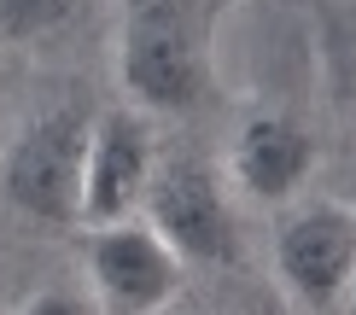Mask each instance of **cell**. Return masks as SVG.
Instances as JSON below:
<instances>
[{"mask_svg":"<svg viewBox=\"0 0 356 315\" xmlns=\"http://www.w3.org/2000/svg\"><path fill=\"white\" fill-rule=\"evenodd\" d=\"M117 76L135 111H199L211 94L199 0H123L117 24Z\"/></svg>","mask_w":356,"mask_h":315,"instance_id":"6da1fadb","label":"cell"},{"mask_svg":"<svg viewBox=\"0 0 356 315\" xmlns=\"http://www.w3.org/2000/svg\"><path fill=\"white\" fill-rule=\"evenodd\" d=\"M356 275V210L345 199H298L275 216V280L309 315L345 304Z\"/></svg>","mask_w":356,"mask_h":315,"instance_id":"277c9868","label":"cell"},{"mask_svg":"<svg viewBox=\"0 0 356 315\" xmlns=\"http://www.w3.org/2000/svg\"><path fill=\"white\" fill-rule=\"evenodd\" d=\"M24 315H99V304L88 292H70V286H41L24 304Z\"/></svg>","mask_w":356,"mask_h":315,"instance_id":"9c48e42d","label":"cell"},{"mask_svg":"<svg viewBox=\"0 0 356 315\" xmlns=\"http://www.w3.org/2000/svg\"><path fill=\"white\" fill-rule=\"evenodd\" d=\"M158 134L152 117L135 105H106L88 123V158H82V204L76 222L82 228H111V222H135L146 204L158 170Z\"/></svg>","mask_w":356,"mask_h":315,"instance_id":"8992f818","label":"cell"},{"mask_svg":"<svg viewBox=\"0 0 356 315\" xmlns=\"http://www.w3.org/2000/svg\"><path fill=\"white\" fill-rule=\"evenodd\" d=\"M82 280L99 315H170L181 298L187 263L135 216L111 228H88Z\"/></svg>","mask_w":356,"mask_h":315,"instance_id":"5b68a950","label":"cell"},{"mask_svg":"<svg viewBox=\"0 0 356 315\" xmlns=\"http://www.w3.org/2000/svg\"><path fill=\"white\" fill-rule=\"evenodd\" d=\"M170 315H216V309H170Z\"/></svg>","mask_w":356,"mask_h":315,"instance_id":"8fae6325","label":"cell"},{"mask_svg":"<svg viewBox=\"0 0 356 315\" xmlns=\"http://www.w3.org/2000/svg\"><path fill=\"white\" fill-rule=\"evenodd\" d=\"M140 222L152 228L181 263L222 268L240 257V210H234L228 181L193 152H164L146 187Z\"/></svg>","mask_w":356,"mask_h":315,"instance_id":"3957f363","label":"cell"},{"mask_svg":"<svg viewBox=\"0 0 356 315\" xmlns=\"http://www.w3.org/2000/svg\"><path fill=\"white\" fill-rule=\"evenodd\" d=\"M345 204H350V210H356V175H350V199H345Z\"/></svg>","mask_w":356,"mask_h":315,"instance_id":"7c38bea8","label":"cell"},{"mask_svg":"<svg viewBox=\"0 0 356 315\" xmlns=\"http://www.w3.org/2000/svg\"><path fill=\"white\" fill-rule=\"evenodd\" d=\"M94 0H0V47L6 53H47L76 35Z\"/></svg>","mask_w":356,"mask_h":315,"instance_id":"ba28073f","label":"cell"},{"mask_svg":"<svg viewBox=\"0 0 356 315\" xmlns=\"http://www.w3.org/2000/svg\"><path fill=\"white\" fill-rule=\"evenodd\" d=\"M309 175H316V134L292 111L251 105L234 123L228 170H222L228 193H240L245 204H263V210H286V204H298Z\"/></svg>","mask_w":356,"mask_h":315,"instance_id":"52a82bcc","label":"cell"},{"mask_svg":"<svg viewBox=\"0 0 356 315\" xmlns=\"http://www.w3.org/2000/svg\"><path fill=\"white\" fill-rule=\"evenodd\" d=\"M345 315H356V275H350V286H345V304H339Z\"/></svg>","mask_w":356,"mask_h":315,"instance_id":"30bf717a","label":"cell"},{"mask_svg":"<svg viewBox=\"0 0 356 315\" xmlns=\"http://www.w3.org/2000/svg\"><path fill=\"white\" fill-rule=\"evenodd\" d=\"M88 105H47L0 146V204L41 228H70L82 204L88 158Z\"/></svg>","mask_w":356,"mask_h":315,"instance_id":"7a4b0ae2","label":"cell"}]
</instances>
